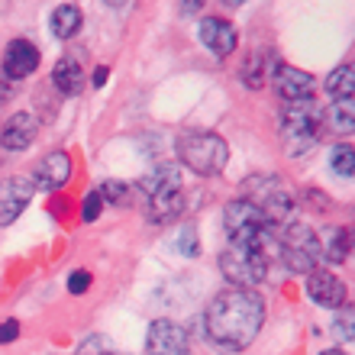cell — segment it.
<instances>
[{"mask_svg":"<svg viewBox=\"0 0 355 355\" xmlns=\"http://www.w3.org/2000/svg\"><path fill=\"white\" fill-rule=\"evenodd\" d=\"M207 339L226 352H239V349L252 346L259 329L265 323V304L255 291L230 288L216 294L207 307Z\"/></svg>","mask_w":355,"mask_h":355,"instance_id":"cell-1","label":"cell"},{"mask_svg":"<svg viewBox=\"0 0 355 355\" xmlns=\"http://www.w3.org/2000/svg\"><path fill=\"white\" fill-rule=\"evenodd\" d=\"M223 230H226V236H230V245H252V249H262L265 255H268V249L275 245V230H271L268 216L255 204H249L245 197L226 204Z\"/></svg>","mask_w":355,"mask_h":355,"instance_id":"cell-2","label":"cell"},{"mask_svg":"<svg viewBox=\"0 0 355 355\" xmlns=\"http://www.w3.org/2000/svg\"><path fill=\"white\" fill-rule=\"evenodd\" d=\"M320 132H323V107L313 97L284 107V113H281V139H284L288 155L310 152L317 146Z\"/></svg>","mask_w":355,"mask_h":355,"instance_id":"cell-3","label":"cell"},{"mask_svg":"<svg viewBox=\"0 0 355 355\" xmlns=\"http://www.w3.org/2000/svg\"><path fill=\"white\" fill-rule=\"evenodd\" d=\"M178 155L184 162V168H191L200 178H216L230 162L226 139L216 136V132H187V136H181Z\"/></svg>","mask_w":355,"mask_h":355,"instance_id":"cell-4","label":"cell"},{"mask_svg":"<svg viewBox=\"0 0 355 355\" xmlns=\"http://www.w3.org/2000/svg\"><path fill=\"white\" fill-rule=\"evenodd\" d=\"M271 249H278L281 262L288 265L291 271H297V275H310V271L317 268L320 259H323V252H320V236L304 223L281 226V233H275V245H271Z\"/></svg>","mask_w":355,"mask_h":355,"instance_id":"cell-5","label":"cell"},{"mask_svg":"<svg viewBox=\"0 0 355 355\" xmlns=\"http://www.w3.org/2000/svg\"><path fill=\"white\" fill-rule=\"evenodd\" d=\"M220 271L233 288H255L262 284L268 275V255L252 245H230L226 252H220Z\"/></svg>","mask_w":355,"mask_h":355,"instance_id":"cell-6","label":"cell"},{"mask_svg":"<svg viewBox=\"0 0 355 355\" xmlns=\"http://www.w3.org/2000/svg\"><path fill=\"white\" fill-rule=\"evenodd\" d=\"M245 191V200L255 204L268 216V223H281V220H288V214L294 210V194H291V187L281 181L278 175H255L249 178L243 184Z\"/></svg>","mask_w":355,"mask_h":355,"instance_id":"cell-7","label":"cell"},{"mask_svg":"<svg viewBox=\"0 0 355 355\" xmlns=\"http://www.w3.org/2000/svg\"><path fill=\"white\" fill-rule=\"evenodd\" d=\"M71 181V159H68V152H49L46 159L36 162V168L29 171V184L33 191H62V187Z\"/></svg>","mask_w":355,"mask_h":355,"instance_id":"cell-8","label":"cell"},{"mask_svg":"<svg viewBox=\"0 0 355 355\" xmlns=\"http://www.w3.org/2000/svg\"><path fill=\"white\" fill-rule=\"evenodd\" d=\"M197 39L204 42L214 55L226 58L236 52V42H239V33H236V26L230 23V19L223 17H204L200 19V26H197Z\"/></svg>","mask_w":355,"mask_h":355,"instance_id":"cell-9","label":"cell"},{"mask_svg":"<svg viewBox=\"0 0 355 355\" xmlns=\"http://www.w3.org/2000/svg\"><path fill=\"white\" fill-rule=\"evenodd\" d=\"M149 355H187V333L171 320H155L146 333Z\"/></svg>","mask_w":355,"mask_h":355,"instance_id":"cell-10","label":"cell"},{"mask_svg":"<svg viewBox=\"0 0 355 355\" xmlns=\"http://www.w3.org/2000/svg\"><path fill=\"white\" fill-rule=\"evenodd\" d=\"M275 91H278V97L284 103L310 101L313 91H317V81H313V75H307V71H300L294 65H281L275 71Z\"/></svg>","mask_w":355,"mask_h":355,"instance_id":"cell-11","label":"cell"},{"mask_svg":"<svg viewBox=\"0 0 355 355\" xmlns=\"http://www.w3.org/2000/svg\"><path fill=\"white\" fill-rule=\"evenodd\" d=\"M307 294L327 310H336L346 304V284L327 268H313L307 275Z\"/></svg>","mask_w":355,"mask_h":355,"instance_id":"cell-12","label":"cell"},{"mask_svg":"<svg viewBox=\"0 0 355 355\" xmlns=\"http://www.w3.org/2000/svg\"><path fill=\"white\" fill-rule=\"evenodd\" d=\"M39 68V49L29 42V39H13L7 46V52H3V75L10 78V81H23V78H29L33 71Z\"/></svg>","mask_w":355,"mask_h":355,"instance_id":"cell-13","label":"cell"},{"mask_svg":"<svg viewBox=\"0 0 355 355\" xmlns=\"http://www.w3.org/2000/svg\"><path fill=\"white\" fill-rule=\"evenodd\" d=\"M29 197H33L29 178H7L0 184V226H10L23 214L29 207Z\"/></svg>","mask_w":355,"mask_h":355,"instance_id":"cell-14","label":"cell"},{"mask_svg":"<svg viewBox=\"0 0 355 355\" xmlns=\"http://www.w3.org/2000/svg\"><path fill=\"white\" fill-rule=\"evenodd\" d=\"M36 136H39V120L33 113L23 110V113H13L7 120L3 132H0V142H3V149H10V152H23L36 142Z\"/></svg>","mask_w":355,"mask_h":355,"instance_id":"cell-15","label":"cell"},{"mask_svg":"<svg viewBox=\"0 0 355 355\" xmlns=\"http://www.w3.org/2000/svg\"><path fill=\"white\" fill-rule=\"evenodd\" d=\"M52 85L65 97H78L81 87H85V71H81V62L75 58H58L55 62V71H52Z\"/></svg>","mask_w":355,"mask_h":355,"instance_id":"cell-16","label":"cell"},{"mask_svg":"<svg viewBox=\"0 0 355 355\" xmlns=\"http://www.w3.org/2000/svg\"><path fill=\"white\" fill-rule=\"evenodd\" d=\"M181 210H184V191L175 187V191L149 197V210H146V214H149L152 223H168V220L181 216Z\"/></svg>","mask_w":355,"mask_h":355,"instance_id":"cell-17","label":"cell"},{"mask_svg":"<svg viewBox=\"0 0 355 355\" xmlns=\"http://www.w3.org/2000/svg\"><path fill=\"white\" fill-rule=\"evenodd\" d=\"M139 187L146 191V197L175 191V187H181V171H178V165H159V168H152L149 175L142 178Z\"/></svg>","mask_w":355,"mask_h":355,"instance_id":"cell-18","label":"cell"},{"mask_svg":"<svg viewBox=\"0 0 355 355\" xmlns=\"http://www.w3.org/2000/svg\"><path fill=\"white\" fill-rule=\"evenodd\" d=\"M81 23H85L81 10L75 3H62V7L52 10V23L49 26H52V36L55 39H71V36H78Z\"/></svg>","mask_w":355,"mask_h":355,"instance_id":"cell-19","label":"cell"},{"mask_svg":"<svg viewBox=\"0 0 355 355\" xmlns=\"http://www.w3.org/2000/svg\"><path fill=\"white\" fill-rule=\"evenodd\" d=\"M320 252L333 265H343L349 259V230L346 226H329L327 236L320 239Z\"/></svg>","mask_w":355,"mask_h":355,"instance_id":"cell-20","label":"cell"},{"mask_svg":"<svg viewBox=\"0 0 355 355\" xmlns=\"http://www.w3.org/2000/svg\"><path fill=\"white\" fill-rule=\"evenodd\" d=\"M323 123H329L333 130L339 132H352L355 130V101H333L327 113H323Z\"/></svg>","mask_w":355,"mask_h":355,"instance_id":"cell-21","label":"cell"},{"mask_svg":"<svg viewBox=\"0 0 355 355\" xmlns=\"http://www.w3.org/2000/svg\"><path fill=\"white\" fill-rule=\"evenodd\" d=\"M327 91L333 94L336 101H349V97L355 94V71H352V65H339L336 71H329Z\"/></svg>","mask_w":355,"mask_h":355,"instance_id":"cell-22","label":"cell"},{"mask_svg":"<svg viewBox=\"0 0 355 355\" xmlns=\"http://www.w3.org/2000/svg\"><path fill=\"white\" fill-rule=\"evenodd\" d=\"M329 168H333V175L349 181V178L355 175V149L352 146H336V149L329 152Z\"/></svg>","mask_w":355,"mask_h":355,"instance_id":"cell-23","label":"cell"},{"mask_svg":"<svg viewBox=\"0 0 355 355\" xmlns=\"http://www.w3.org/2000/svg\"><path fill=\"white\" fill-rule=\"evenodd\" d=\"M239 78H243V85L249 87V91H262V85H265V58L255 52V55L243 65V75Z\"/></svg>","mask_w":355,"mask_h":355,"instance_id":"cell-24","label":"cell"},{"mask_svg":"<svg viewBox=\"0 0 355 355\" xmlns=\"http://www.w3.org/2000/svg\"><path fill=\"white\" fill-rule=\"evenodd\" d=\"M178 249H181V255H187V259H194L197 252H200V239H197V226L184 223L181 230H178Z\"/></svg>","mask_w":355,"mask_h":355,"instance_id":"cell-25","label":"cell"},{"mask_svg":"<svg viewBox=\"0 0 355 355\" xmlns=\"http://www.w3.org/2000/svg\"><path fill=\"white\" fill-rule=\"evenodd\" d=\"M97 194H101L103 204H126V197H130V187L120 184V181H107V184H103Z\"/></svg>","mask_w":355,"mask_h":355,"instance_id":"cell-26","label":"cell"},{"mask_svg":"<svg viewBox=\"0 0 355 355\" xmlns=\"http://www.w3.org/2000/svg\"><path fill=\"white\" fill-rule=\"evenodd\" d=\"M101 207H103L101 194H97V191H91V194L85 197V207H81V220H85V223H94V220L101 216Z\"/></svg>","mask_w":355,"mask_h":355,"instance_id":"cell-27","label":"cell"},{"mask_svg":"<svg viewBox=\"0 0 355 355\" xmlns=\"http://www.w3.org/2000/svg\"><path fill=\"white\" fill-rule=\"evenodd\" d=\"M87 288H91V271L78 268L68 275V291H71V294H85Z\"/></svg>","mask_w":355,"mask_h":355,"instance_id":"cell-28","label":"cell"},{"mask_svg":"<svg viewBox=\"0 0 355 355\" xmlns=\"http://www.w3.org/2000/svg\"><path fill=\"white\" fill-rule=\"evenodd\" d=\"M304 197H307V207H310V210H323V214H327V210H333V204H329V197L323 194V191H313V187H310Z\"/></svg>","mask_w":355,"mask_h":355,"instance_id":"cell-29","label":"cell"},{"mask_svg":"<svg viewBox=\"0 0 355 355\" xmlns=\"http://www.w3.org/2000/svg\"><path fill=\"white\" fill-rule=\"evenodd\" d=\"M78 355H107V343H103L101 336H91L87 343H81Z\"/></svg>","mask_w":355,"mask_h":355,"instance_id":"cell-30","label":"cell"},{"mask_svg":"<svg viewBox=\"0 0 355 355\" xmlns=\"http://www.w3.org/2000/svg\"><path fill=\"white\" fill-rule=\"evenodd\" d=\"M19 336V323L17 320H3L0 323V343H13Z\"/></svg>","mask_w":355,"mask_h":355,"instance_id":"cell-31","label":"cell"},{"mask_svg":"<svg viewBox=\"0 0 355 355\" xmlns=\"http://www.w3.org/2000/svg\"><path fill=\"white\" fill-rule=\"evenodd\" d=\"M7 101H13V81L0 71V103H7Z\"/></svg>","mask_w":355,"mask_h":355,"instance_id":"cell-32","label":"cell"},{"mask_svg":"<svg viewBox=\"0 0 355 355\" xmlns=\"http://www.w3.org/2000/svg\"><path fill=\"white\" fill-rule=\"evenodd\" d=\"M107 78H110V68H97V71H94V87H103Z\"/></svg>","mask_w":355,"mask_h":355,"instance_id":"cell-33","label":"cell"},{"mask_svg":"<svg viewBox=\"0 0 355 355\" xmlns=\"http://www.w3.org/2000/svg\"><path fill=\"white\" fill-rule=\"evenodd\" d=\"M200 10V3H181V13H197Z\"/></svg>","mask_w":355,"mask_h":355,"instance_id":"cell-34","label":"cell"},{"mask_svg":"<svg viewBox=\"0 0 355 355\" xmlns=\"http://www.w3.org/2000/svg\"><path fill=\"white\" fill-rule=\"evenodd\" d=\"M323 355H343V352H323Z\"/></svg>","mask_w":355,"mask_h":355,"instance_id":"cell-35","label":"cell"}]
</instances>
